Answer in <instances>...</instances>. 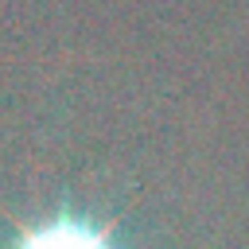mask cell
Masks as SVG:
<instances>
[{"label":"cell","instance_id":"1","mask_svg":"<svg viewBox=\"0 0 249 249\" xmlns=\"http://www.w3.org/2000/svg\"><path fill=\"white\" fill-rule=\"evenodd\" d=\"M12 249H117L113 237L89 222L78 218H51L43 226H31L16 237Z\"/></svg>","mask_w":249,"mask_h":249}]
</instances>
